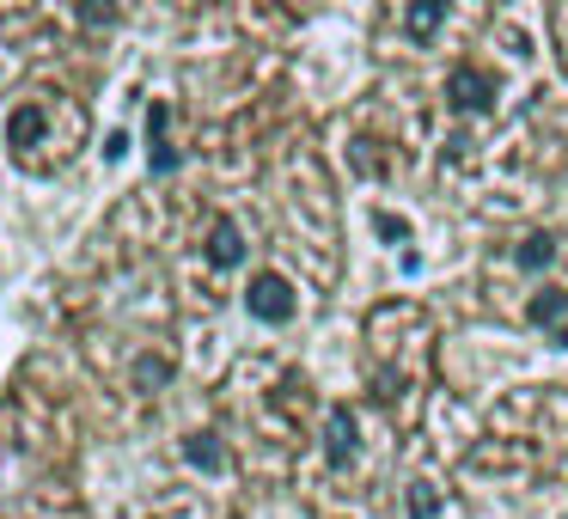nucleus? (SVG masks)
<instances>
[{"label": "nucleus", "instance_id": "obj_2", "mask_svg": "<svg viewBox=\"0 0 568 519\" xmlns=\"http://www.w3.org/2000/svg\"><path fill=\"white\" fill-rule=\"evenodd\" d=\"M446 92H453V111H489L495 74H489V68H458V74L446 80Z\"/></svg>", "mask_w": 568, "mask_h": 519}, {"label": "nucleus", "instance_id": "obj_5", "mask_svg": "<svg viewBox=\"0 0 568 519\" xmlns=\"http://www.w3.org/2000/svg\"><path fill=\"white\" fill-rule=\"evenodd\" d=\"M440 19H446V0H409V38L428 43L440 31Z\"/></svg>", "mask_w": 568, "mask_h": 519}, {"label": "nucleus", "instance_id": "obj_12", "mask_svg": "<svg viewBox=\"0 0 568 519\" xmlns=\"http://www.w3.org/2000/svg\"><path fill=\"white\" fill-rule=\"evenodd\" d=\"M379 233H385V238H392V245H404V238H409V226H404V221H397V214H385V221H379Z\"/></svg>", "mask_w": 568, "mask_h": 519}, {"label": "nucleus", "instance_id": "obj_11", "mask_svg": "<svg viewBox=\"0 0 568 519\" xmlns=\"http://www.w3.org/2000/svg\"><path fill=\"white\" fill-rule=\"evenodd\" d=\"M184 452H190V458H196V465H209V470H214V465H221V452H214V446H209V440H202V434H196V440H190V446H184Z\"/></svg>", "mask_w": 568, "mask_h": 519}, {"label": "nucleus", "instance_id": "obj_9", "mask_svg": "<svg viewBox=\"0 0 568 519\" xmlns=\"http://www.w3.org/2000/svg\"><path fill=\"white\" fill-rule=\"evenodd\" d=\"M434 507H440V495H434V482H416V489H409V513H434Z\"/></svg>", "mask_w": 568, "mask_h": 519}, {"label": "nucleus", "instance_id": "obj_7", "mask_svg": "<svg viewBox=\"0 0 568 519\" xmlns=\"http://www.w3.org/2000/svg\"><path fill=\"white\" fill-rule=\"evenodd\" d=\"M148 123H153V172H172V147H165V104H153L148 111Z\"/></svg>", "mask_w": 568, "mask_h": 519}, {"label": "nucleus", "instance_id": "obj_4", "mask_svg": "<svg viewBox=\"0 0 568 519\" xmlns=\"http://www.w3.org/2000/svg\"><path fill=\"white\" fill-rule=\"evenodd\" d=\"M331 458H336V465L355 458V409H343V404L331 409Z\"/></svg>", "mask_w": 568, "mask_h": 519}, {"label": "nucleus", "instance_id": "obj_6", "mask_svg": "<svg viewBox=\"0 0 568 519\" xmlns=\"http://www.w3.org/2000/svg\"><path fill=\"white\" fill-rule=\"evenodd\" d=\"M562 312H568V294H562V287H544V294L526 306V318H531V324H556Z\"/></svg>", "mask_w": 568, "mask_h": 519}, {"label": "nucleus", "instance_id": "obj_8", "mask_svg": "<svg viewBox=\"0 0 568 519\" xmlns=\"http://www.w3.org/2000/svg\"><path fill=\"white\" fill-rule=\"evenodd\" d=\"M550 257H556V245H550L544 233H531V238H526V251H519V263H526V269H544Z\"/></svg>", "mask_w": 568, "mask_h": 519}, {"label": "nucleus", "instance_id": "obj_1", "mask_svg": "<svg viewBox=\"0 0 568 519\" xmlns=\"http://www.w3.org/2000/svg\"><path fill=\"white\" fill-rule=\"evenodd\" d=\"M245 306H251V318H263V324H287L294 318V287H287V275H257L251 282V294H245Z\"/></svg>", "mask_w": 568, "mask_h": 519}, {"label": "nucleus", "instance_id": "obj_10", "mask_svg": "<svg viewBox=\"0 0 568 519\" xmlns=\"http://www.w3.org/2000/svg\"><path fill=\"white\" fill-rule=\"evenodd\" d=\"M80 19H87V26H111L116 7H111V0H87V7H80Z\"/></svg>", "mask_w": 568, "mask_h": 519}, {"label": "nucleus", "instance_id": "obj_3", "mask_svg": "<svg viewBox=\"0 0 568 519\" xmlns=\"http://www.w3.org/2000/svg\"><path fill=\"white\" fill-rule=\"evenodd\" d=\"M209 257L221 263V269H239V263H245V238H239L233 221H221V226L209 233Z\"/></svg>", "mask_w": 568, "mask_h": 519}]
</instances>
